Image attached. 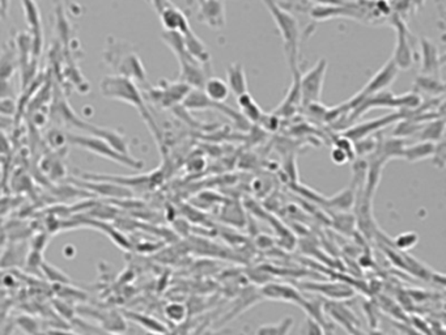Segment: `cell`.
Masks as SVG:
<instances>
[{"mask_svg":"<svg viewBox=\"0 0 446 335\" xmlns=\"http://www.w3.org/2000/svg\"><path fill=\"white\" fill-rule=\"evenodd\" d=\"M100 92L101 95L109 100H117L124 104L134 106L139 112L143 121L147 124L149 131L153 135V138L158 141L160 148H164L163 138L158 129V122L153 118L152 113L149 112L148 106L146 102V98L138 88L136 83L130 78L121 76V75H106L100 81Z\"/></svg>","mask_w":446,"mask_h":335,"instance_id":"6da1fadb","label":"cell"},{"mask_svg":"<svg viewBox=\"0 0 446 335\" xmlns=\"http://www.w3.org/2000/svg\"><path fill=\"white\" fill-rule=\"evenodd\" d=\"M104 61L113 69L115 75L130 78L141 84L147 83L146 69L140 61L139 55L129 42L115 37H109L106 41Z\"/></svg>","mask_w":446,"mask_h":335,"instance_id":"7a4b0ae2","label":"cell"},{"mask_svg":"<svg viewBox=\"0 0 446 335\" xmlns=\"http://www.w3.org/2000/svg\"><path fill=\"white\" fill-rule=\"evenodd\" d=\"M263 6L270 12L276 27L279 29L284 52L287 57L289 69L293 72L298 71V50H300V27L296 18L283 8L276 0H261Z\"/></svg>","mask_w":446,"mask_h":335,"instance_id":"3957f363","label":"cell"},{"mask_svg":"<svg viewBox=\"0 0 446 335\" xmlns=\"http://www.w3.org/2000/svg\"><path fill=\"white\" fill-rule=\"evenodd\" d=\"M54 112L61 118V122L72 126L78 130H81V131H86L87 135L101 138L107 143H110L115 150L130 155L129 153V143H127V139L123 134L86 122L83 118L78 117V114L71 109V106L67 104L66 98H63V96H55Z\"/></svg>","mask_w":446,"mask_h":335,"instance_id":"277c9868","label":"cell"},{"mask_svg":"<svg viewBox=\"0 0 446 335\" xmlns=\"http://www.w3.org/2000/svg\"><path fill=\"white\" fill-rule=\"evenodd\" d=\"M312 18L317 21H326L330 18H353L360 23H370L382 20L377 11L375 0H346L339 6H315Z\"/></svg>","mask_w":446,"mask_h":335,"instance_id":"5b68a950","label":"cell"},{"mask_svg":"<svg viewBox=\"0 0 446 335\" xmlns=\"http://www.w3.org/2000/svg\"><path fill=\"white\" fill-rule=\"evenodd\" d=\"M66 143L70 146H74V147L81 148V150L88 151V152L97 155L100 158L112 160L114 163H118L124 167L138 169V170L144 167L143 161L132 158L131 155L122 153V152L115 150L110 143H107L101 138H97V136L66 134Z\"/></svg>","mask_w":446,"mask_h":335,"instance_id":"8992f818","label":"cell"},{"mask_svg":"<svg viewBox=\"0 0 446 335\" xmlns=\"http://www.w3.org/2000/svg\"><path fill=\"white\" fill-rule=\"evenodd\" d=\"M181 105L184 106L189 112H201V110H218L221 114L228 117L232 122L246 130L249 127V122L242 117L241 113L232 109L230 106L225 105L224 102H216L204 95L201 89H190L187 96L184 98Z\"/></svg>","mask_w":446,"mask_h":335,"instance_id":"52a82bcc","label":"cell"},{"mask_svg":"<svg viewBox=\"0 0 446 335\" xmlns=\"http://www.w3.org/2000/svg\"><path fill=\"white\" fill-rule=\"evenodd\" d=\"M327 69V59L321 58L310 70L307 71L304 75H300V96L301 105L304 107L319 102L322 98V89Z\"/></svg>","mask_w":446,"mask_h":335,"instance_id":"ba28073f","label":"cell"},{"mask_svg":"<svg viewBox=\"0 0 446 335\" xmlns=\"http://www.w3.org/2000/svg\"><path fill=\"white\" fill-rule=\"evenodd\" d=\"M399 69L397 67V64L394 63L393 59L390 58L387 62L377 71L376 74L370 78V80L365 84V87L360 90L358 95H355L353 98H351L350 101L344 102V106L347 109V112L350 113L351 110L358 105L360 100H363L368 96H372V95H376L380 93L382 90H387V89L392 87L394 81L398 78L399 75Z\"/></svg>","mask_w":446,"mask_h":335,"instance_id":"9c48e42d","label":"cell"},{"mask_svg":"<svg viewBox=\"0 0 446 335\" xmlns=\"http://www.w3.org/2000/svg\"><path fill=\"white\" fill-rule=\"evenodd\" d=\"M190 87L182 81H167L163 80L156 87L149 88L147 98L152 104L161 109H173L175 106L181 105L187 93L190 92Z\"/></svg>","mask_w":446,"mask_h":335,"instance_id":"30bf717a","label":"cell"},{"mask_svg":"<svg viewBox=\"0 0 446 335\" xmlns=\"http://www.w3.org/2000/svg\"><path fill=\"white\" fill-rule=\"evenodd\" d=\"M390 23L395 29L397 33V42L394 47L393 59L394 63L399 70H410L413 66V50H412L411 35L410 30L406 25L402 16L392 13L390 15Z\"/></svg>","mask_w":446,"mask_h":335,"instance_id":"8fae6325","label":"cell"},{"mask_svg":"<svg viewBox=\"0 0 446 335\" xmlns=\"http://www.w3.org/2000/svg\"><path fill=\"white\" fill-rule=\"evenodd\" d=\"M403 118H404V112L403 110L397 112V113H390V114L384 115V117L377 118V119H373V121H367V122H363V124L350 126L347 130L343 131L341 135L347 136L352 141H360V139H364V138H368L370 135H375V134L378 133L382 129H385L387 126H392V124L399 122Z\"/></svg>","mask_w":446,"mask_h":335,"instance_id":"7c38bea8","label":"cell"},{"mask_svg":"<svg viewBox=\"0 0 446 335\" xmlns=\"http://www.w3.org/2000/svg\"><path fill=\"white\" fill-rule=\"evenodd\" d=\"M180 62V78L178 80L187 84L192 89H201L207 80L206 66H203L193 57H190L187 52L177 55Z\"/></svg>","mask_w":446,"mask_h":335,"instance_id":"4fadbf2b","label":"cell"},{"mask_svg":"<svg viewBox=\"0 0 446 335\" xmlns=\"http://www.w3.org/2000/svg\"><path fill=\"white\" fill-rule=\"evenodd\" d=\"M301 288L305 291L322 295L324 298L334 301L348 300L355 295V291L352 287H350L348 284L339 282L304 283V284H301Z\"/></svg>","mask_w":446,"mask_h":335,"instance_id":"5bb4252c","label":"cell"},{"mask_svg":"<svg viewBox=\"0 0 446 335\" xmlns=\"http://www.w3.org/2000/svg\"><path fill=\"white\" fill-rule=\"evenodd\" d=\"M261 296L264 299L275 301H284V302H292L300 305L301 308L304 307L307 299L298 291L295 287L288 284H279V283H269L261 290Z\"/></svg>","mask_w":446,"mask_h":335,"instance_id":"9a60e30c","label":"cell"},{"mask_svg":"<svg viewBox=\"0 0 446 335\" xmlns=\"http://www.w3.org/2000/svg\"><path fill=\"white\" fill-rule=\"evenodd\" d=\"M201 23L213 29H223L227 24V15L223 0H203L199 3Z\"/></svg>","mask_w":446,"mask_h":335,"instance_id":"2e32d148","label":"cell"},{"mask_svg":"<svg viewBox=\"0 0 446 335\" xmlns=\"http://www.w3.org/2000/svg\"><path fill=\"white\" fill-rule=\"evenodd\" d=\"M75 185L80 187H86L89 192H93L98 195L102 196H109V198H129L131 196V192L129 187L124 186L117 185L109 181H102V180H88L83 178L81 181H74Z\"/></svg>","mask_w":446,"mask_h":335,"instance_id":"e0dca14e","label":"cell"},{"mask_svg":"<svg viewBox=\"0 0 446 335\" xmlns=\"http://www.w3.org/2000/svg\"><path fill=\"white\" fill-rule=\"evenodd\" d=\"M158 18L165 30H175L184 35L192 28L184 12L177 8L172 1L158 13Z\"/></svg>","mask_w":446,"mask_h":335,"instance_id":"ac0fdd59","label":"cell"},{"mask_svg":"<svg viewBox=\"0 0 446 335\" xmlns=\"http://www.w3.org/2000/svg\"><path fill=\"white\" fill-rule=\"evenodd\" d=\"M420 53H421V74L438 76L440 72V58L438 49L433 41L428 38H420Z\"/></svg>","mask_w":446,"mask_h":335,"instance_id":"d6986e66","label":"cell"},{"mask_svg":"<svg viewBox=\"0 0 446 335\" xmlns=\"http://www.w3.org/2000/svg\"><path fill=\"white\" fill-rule=\"evenodd\" d=\"M184 49H186V52L189 53L190 57H193L195 61H198L203 66H209L210 64V52H209L207 46L204 45L201 38L194 33L192 28L187 32H184Z\"/></svg>","mask_w":446,"mask_h":335,"instance_id":"ffe728a7","label":"cell"},{"mask_svg":"<svg viewBox=\"0 0 446 335\" xmlns=\"http://www.w3.org/2000/svg\"><path fill=\"white\" fill-rule=\"evenodd\" d=\"M227 84L229 90L238 98L247 90V78L242 63H230L227 67Z\"/></svg>","mask_w":446,"mask_h":335,"instance_id":"44dd1931","label":"cell"},{"mask_svg":"<svg viewBox=\"0 0 446 335\" xmlns=\"http://www.w3.org/2000/svg\"><path fill=\"white\" fill-rule=\"evenodd\" d=\"M236 98L238 106H240V110H241V114L245 118L246 121L249 124H261L264 113H263L261 106L257 104V101L254 100L253 96L249 92H245V93L240 95Z\"/></svg>","mask_w":446,"mask_h":335,"instance_id":"7402d4cb","label":"cell"},{"mask_svg":"<svg viewBox=\"0 0 446 335\" xmlns=\"http://www.w3.org/2000/svg\"><path fill=\"white\" fill-rule=\"evenodd\" d=\"M419 141H430V143H438L444 139L445 134V121L441 117L440 119H432L421 124V127L418 131Z\"/></svg>","mask_w":446,"mask_h":335,"instance_id":"603a6c76","label":"cell"},{"mask_svg":"<svg viewBox=\"0 0 446 335\" xmlns=\"http://www.w3.org/2000/svg\"><path fill=\"white\" fill-rule=\"evenodd\" d=\"M438 143L430 141H419L412 146H406L403 150L402 159L407 160L410 163H416L421 160L429 159L433 156L436 151Z\"/></svg>","mask_w":446,"mask_h":335,"instance_id":"cb8c5ba5","label":"cell"},{"mask_svg":"<svg viewBox=\"0 0 446 335\" xmlns=\"http://www.w3.org/2000/svg\"><path fill=\"white\" fill-rule=\"evenodd\" d=\"M201 90L204 92V95L207 98H211L212 101H216V102L227 101L229 93H230L227 81L220 79L218 76L207 78Z\"/></svg>","mask_w":446,"mask_h":335,"instance_id":"d4e9b609","label":"cell"},{"mask_svg":"<svg viewBox=\"0 0 446 335\" xmlns=\"http://www.w3.org/2000/svg\"><path fill=\"white\" fill-rule=\"evenodd\" d=\"M16 47L9 44L4 45L0 52V79H11L16 70Z\"/></svg>","mask_w":446,"mask_h":335,"instance_id":"484cf974","label":"cell"},{"mask_svg":"<svg viewBox=\"0 0 446 335\" xmlns=\"http://www.w3.org/2000/svg\"><path fill=\"white\" fill-rule=\"evenodd\" d=\"M324 310L326 312H330V316L335 318L339 324H341L343 327H348V330L355 333L356 329L355 327H358V319L353 316V313L351 312L350 309L346 308L341 305V302H333V305H324Z\"/></svg>","mask_w":446,"mask_h":335,"instance_id":"4316f807","label":"cell"},{"mask_svg":"<svg viewBox=\"0 0 446 335\" xmlns=\"http://www.w3.org/2000/svg\"><path fill=\"white\" fill-rule=\"evenodd\" d=\"M124 316H126L127 319H130L132 322L138 324L139 327H143V329H146V330H148L151 333H158V334H163V333H168V331H169L167 327H165L163 322H160V321L156 319V318L151 317V316H147V315H143V313H138V312H130V310H127V312L124 313Z\"/></svg>","mask_w":446,"mask_h":335,"instance_id":"83f0119b","label":"cell"},{"mask_svg":"<svg viewBox=\"0 0 446 335\" xmlns=\"http://www.w3.org/2000/svg\"><path fill=\"white\" fill-rule=\"evenodd\" d=\"M416 84V88L429 93V95H433V96H438V95H444V83L441 80L438 79V76H433V75H420L419 78L415 81Z\"/></svg>","mask_w":446,"mask_h":335,"instance_id":"f1b7e54d","label":"cell"},{"mask_svg":"<svg viewBox=\"0 0 446 335\" xmlns=\"http://www.w3.org/2000/svg\"><path fill=\"white\" fill-rule=\"evenodd\" d=\"M355 190L356 189H353V186H352V189L347 187L341 193L334 195L333 198L326 199L324 202L327 203L329 206H331L335 210H338V211H348L352 207V204L355 203V195H353Z\"/></svg>","mask_w":446,"mask_h":335,"instance_id":"f546056e","label":"cell"},{"mask_svg":"<svg viewBox=\"0 0 446 335\" xmlns=\"http://www.w3.org/2000/svg\"><path fill=\"white\" fill-rule=\"evenodd\" d=\"M293 318H283L276 324H266L261 327L257 329V334L263 335H283L288 334L291 329L293 327Z\"/></svg>","mask_w":446,"mask_h":335,"instance_id":"4dcf8cb0","label":"cell"},{"mask_svg":"<svg viewBox=\"0 0 446 335\" xmlns=\"http://www.w3.org/2000/svg\"><path fill=\"white\" fill-rule=\"evenodd\" d=\"M418 241H419V236L416 233L404 232V233H401L394 238V245L397 247V250L409 252L418 244Z\"/></svg>","mask_w":446,"mask_h":335,"instance_id":"1f68e13d","label":"cell"},{"mask_svg":"<svg viewBox=\"0 0 446 335\" xmlns=\"http://www.w3.org/2000/svg\"><path fill=\"white\" fill-rule=\"evenodd\" d=\"M165 316L170 322L181 324L187 316V308L181 302H170L165 307Z\"/></svg>","mask_w":446,"mask_h":335,"instance_id":"d6a6232c","label":"cell"},{"mask_svg":"<svg viewBox=\"0 0 446 335\" xmlns=\"http://www.w3.org/2000/svg\"><path fill=\"white\" fill-rule=\"evenodd\" d=\"M41 267H42V270H44L45 275H46L50 281H53V282L64 284V283H69V281H70V278H69L66 274L61 273V270H58L57 267L46 265V264H41Z\"/></svg>","mask_w":446,"mask_h":335,"instance_id":"836d02e7","label":"cell"},{"mask_svg":"<svg viewBox=\"0 0 446 335\" xmlns=\"http://www.w3.org/2000/svg\"><path fill=\"white\" fill-rule=\"evenodd\" d=\"M303 327H303L300 331L304 333V334H324V333L322 325H321L317 319H315V318L310 317V316L307 317Z\"/></svg>","mask_w":446,"mask_h":335,"instance_id":"e575fe53","label":"cell"},{"mask_svg":"<svg viewBox=\"0 0 446 335\" xmlns=\"http://www.w3.org/2000/svg\"><path fill=\"white\" fill-rule=\"evenodd\" d=\"M18 110L16 102L12 98H0V115L3 117H13Z\"/></svg>","mask_w":446,"mask_h":335,"instance_id":"d590c367","label":"cell"},{"mask_svg":"<svg viewBox=\"0 0 446 335\" xmlns=\"http://www.w3.org/2000/svg\"><path fill=\"white\" fill-rule=\"evenodd\" d=\"M330 158L333 160L335 165H346L351 159L350 155L346 151L341 150L339 147L334 146L333 150L330 152Z\"/></svg>","mask_w":446,"mask_h":335,"instance_id":"8d00e7d4","label":"cell"},{"mask_svg":"<svg viewBox=\"0 0 446 335\" xmlns=\"http://www.w3.org/2000/svg\"><path fill=\"white\" fill-rule=\"evenodd\" d=\"M15 93L13 86L9 80L0 79V98H12Z\"/></svg>","mask_w":446,"mask_h":335,"instance_id":"74e56055","label":"cell"},{"mask_svg":"<svg viewBox=\"0 0 446 335\" xmlns=\"http://www.w3.org/2000/svg\"><path fill=\"white\" fill-rule=\"evenodd\" d=\"M151 3H152L153 8L158 12V15L170 3V0H151Z\"/></svg>","mask_w":446,"mask_h":335,"instance_id":"f35d334b","label":"cell"},{"mask_svg":"<svg viewBox=\"0 0 446 335\" xmlns=\"http://www.w3.org/2000/svg\"><path fill=\"white\" fill-rule=\"evenodd\" d=\"M310 1H313L317 6H339L346 0H310Z\"/></svg>","mask_w":446,"mask_h":335,"instance_id":"ab89813d","label":"cell"},{"mask_svg":"<svg viewBox=\"0 0 446 335\" xmlns=\"http://www.w3.org/2000/svg\"><path fill=\"white\" fill-rule=\"evenodd\" d=\"M421 1H423V0H412V3H413V4H416V3H421Z\"/></svg>","mask_w":446,"mask_h":335,"instance_id":"60d3db41","label":"cell"},{"mask_svg":"<svg viewBox=\"0 0 446 335\" xmlns=\"http://www.w3.org/2000/svg\"><path fill=\"white\" fill-rule=\"evenodd\" d=\"M201 1H203V0H198V3H201Z\"/></svg>","mask_w":446,"mask_h":335,"instance_id":"b9f144b4","label":"cell"},{"mask_svg":"<svg viewBox=\"0 0 446 335\" xmlns=\"http://www.w3.org/2000/svg\"><path fill=\"white\" fill-rule=\"evenodd\" d=\"M387 1H392V0H387Z\"/></svg>","mask_w":446,"mask_h":335,"instance_id":"7bdbcfd3","label":"cell"}]
</instances>
